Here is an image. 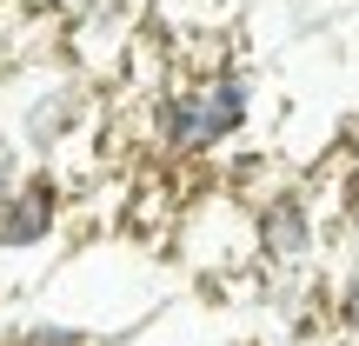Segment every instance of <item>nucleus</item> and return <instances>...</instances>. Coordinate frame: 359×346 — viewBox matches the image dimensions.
Wrapping results in <instances>:
<instances>
[{
    "label": "nucleus",
    "mask_w": 359,
    "mask_h": 346,
    "mask_svg": "<svg viewBox=\"0 0 359 346\" xmlns=\"http://www.w3.org/2000/svg\"><path fill=\"white\" fill-rule=\"evenodd\" d=\"M200 87V133H206V154L233 147L246 127H253V80L240 67H219V74L193 80Z\"/></svg>",
    "instance_id": "20e7f679"
},
{
    "label": "nucleus",
    "mask_w": 359,
    "mask_h": 346,
    "mask_svg": "<svg viewBox=\"0 0 359 346\" xmlns=\"http://www.w3.org/2000/svg\"><path fill=\"white\" fill-rule=\"evenodd\" d=\"M7 346H100V333L80 320H27L7 333Z\"/></svg>",
    "instance_id": "39448f33"
},
{
    "label": "nucleus",
    "mask_w": 359,
    "mask_h": 346,
    "mask_svg": "<svg viewBox=\"0 0 359 346\" xmlns=\"http://www.w3.org/2000/svg\"><path fill=\"white\" fill-rule=\"evenodd\" d=\"M60 173L53 167H27L20 187L0 200V246L7 253H34V246H47L53 233H60Z\"/></svg>",
    "instance_id": "7ed1b4c3"
},
{
    "label": "nucleus",
    "mask_w": 359,
    "mask_h": 346,
    "mask_svg": "<svg viewBox=\"0 0 359 346\" xmlns=\"http://www.w3.org/2000/svg\"><path fill=\"white\" fill-rule=\"evenodd\" d=\"M20 173H27V154L7 140V133H0V200H7V193L20 187Z\"/></svg>",
    "instance_id": "0eeeda50"
},
{
    "label": "nucleus",
    "mask_w": 359,
    "mask_h": 346,
    "mask_svg": "<svg viewBox=\"0 0 359 346\" xmlns=\"http://www.w3.org/2000/svg\"><path fill=\"white\" fill-rule=\"evenodd\" d=\"M20 74H27L20 80V100L0 114V133H7L27 160L53 167V160L74 147V133L100 127V87L80 80L74 67H40V60H27Z\"/></svg>",
    "instance_id": "f257e3e1"
},
{
    "label": "nucleus",
    "mask_w": 359,
    "mask_h": 346,
    "mask_svg": "<svg viewBox=\"0 0 359 346\" xmlns=\"http://www.w3.org/2000/svg\"><path fill=\"white\" fill-rule=\"evenodd\" d=\"M253 213V253L266 273H299L313 267V253H320L326 240V220H320V200H313L299 180H286L280 193H266L259 206H246Z\"/></svg>",
    "instance_id": "f03ea898"
},
{
    "label": "nucleus",
    "mask_w": 359,
    "mask_h": 346,
    "mask_svg": "<svg viewBox=\"0 0 359 346\" xmlns=\"http://www.w3.org/2000/svg\"><path fill=\"white\" fill-rule=\"evenodd\" d=\"M320 293H326V320H333L339 333H359V260L339 273V280H326Z\"/></svg>",
    "instance_id": "423d86ee"
}]
</instances>
